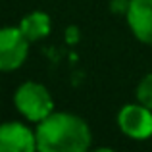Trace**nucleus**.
I'll return each mask as SVG.
<instances>
[{"label":"nucleus","instance_id":"nucleus-1","mask_svg":"<svg viewBox=\"0 0 152 152\" xmlns=\"http://www.w3.org/2000/svg\"><path fill=\"white\" fill-rule=\"evenodd\" d=\"M37 150L41 152H85L91 146V129L79 115L52 112L37 123Z\"/></svg>","mask_w":152,"mask_h":152},{"label":"nucleus","instance_id":"nucleus-2","mask_svg":"<svg viewBox=\"0 0 152 152\" xmlns=\"http://www.w3.org/2000/svg\"><path fill=\"white\" fill-rule=\"evenodd\" d=\"M14 104L18 112L27 118L29 121H41L54 110V100H52L48 89L41 83L27 81L18 87L14 94Z\"/></svg>","mask_w":152,"mask_h":152},{"label":"nucleus","instance_id":"nucleus-3","mask_svg":"<svg viewBox=\"0 0 152 152\" xmlns=\"http://www.w3.org/2000/svg\"><path fill=\"white\" fill-rule=\"evenodd\" d=\"M29 54V41L19 27L0 29V71H14L23 66Z\"/></svg>","mask_w":152,"mask_h":152},{"label":"nucleus","instance_id":"nucleus-4","mask_svg":"<svg viewBox=\"0 0 152 152\" xmlns=\"http://www.w3.org/2000/svg\"><path fill=\"white\" fill-rule=\"evenodd\" d=\"M118 125L121 133L135 141H145L152 137V110L145 104H127L118 114Z\"/></svg>","mask_w":152,"mask_h":152},{"label":"nucleus","instance_id":"nucleus-5","mask_svg":"<svg viewBox=\"0 0 152 152\" xmlns=\"http://www.w3.org/2000/svg\"><path fill=\"white\" fill-rule=\"evenodd\" d=\"M37 150V135L27 125L8 121L0 125V152H33Z\"/></svg>","mask_w":152,"mask_h":152},{"label":"nucleus","instance_id":"nucleus-6","mask_svg":"<svg viewBox=\"0 0 152 152\" xmlns=\"http://www.w3.org/2000/svg\"><path fill=\"white\" fill-rule=\"evenodd\" d=\"M127 23L139 41L152 46V0H129Z\"/></svg>","mask_w":152,"mask_h":152},{"label":"nucleus","instance_id":"nucleus-7","mask_svg":"<svg viewBox=\"0 0 152 152\" xmlns=\"http://www.w3.org/2000/svg\"><path fill=\"white\" fill-rule=\"evenodd\" d=\"M19 29L29 42L41 41L50 33V18L45 12H31L19 21Z\"/></svg>","mask_w":152,"mask_h":152},{"label":"nucleus","instance_id":"nucleus-8","mask_svg":"<svg viewBox=\"0 0 152 152\" xmlns=\"http://www.w3.org/2000/svg\"><path fill=\"white\" fill-rule=\"evenodd\" d=\"M137 98L141 104L152 110V73H148L137 87Z\"/></svg>","mask_w":152,"mask_h":152}]
</instances>
